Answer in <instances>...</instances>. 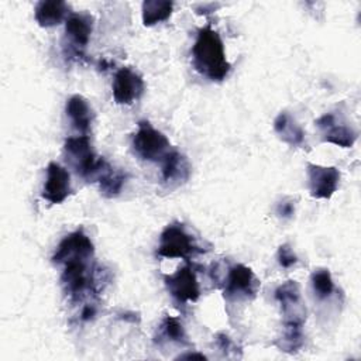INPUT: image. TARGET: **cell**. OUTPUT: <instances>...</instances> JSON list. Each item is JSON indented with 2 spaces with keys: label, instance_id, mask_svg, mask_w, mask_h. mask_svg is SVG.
Returning a JSON list of instances; mask_svg holds the SVG:
<instances>
[{
  "label": "cell",
  "instance_id": "cell-22",
  "mask_svg": "<svg viewBox=\"0 0 361 361\" xmlns=\"http://www.w3.org/2000/svg\"><path fill=\"white\" fill-rule=\"evenodd\" d=\"M276 345L285 353L298 351L303 345V323L283 322V331Z\"/></svg>",
  "mask_w": 361,
  "mask_h": 361
},
{
  "label": "cell",
  "instance_id": "cell-12",
  "mask_svg": "<svg viewBox=\"0 0 361 361\" xmlns=\"http://www.w3.org/2000/svg\"><path fill=\"white\" fill-rule=\"evenodd\" d=\"M307 179L310 195L316 199H329L338 188L340 171L334 166H322L309 164Z\"/></svg>",
  "mask_w": 361,
  "mask_h": 361
},
{
  "label": "cell",
  "instance_id": "cell-19",
  "mask_svg": "<svg viewBox=\"0 0 361 361\" xmlns=\"http://www.w3.org/2000/svg\"><path fill=\"white\" fill-rule=\"evenodd\" d=\"M158 344L162 343H173L185 345L188 344V337L185 333V329L182 323L172 316H165L158 327V336H157Z\"/></svg>",
  "mask_w": 361,
  "mask_h": 361
},
{
  "label": "cell",
  "instance_id": "cell-13",
  "mask_svg": "<svg viewBox=\"0 0 361 361\" xmlns=\"http://www.w3.org/2000/svg\"><path fill=\"white\" fill-rule=\"evenodd\" d=\"M69 172L58 162H49L47 166V179L42 188V197L49 203H62L71 193Z\"/></svg>",
  "mask_w": 361,
  "mask_h": 361
},
{
  "label": "cell",
  "instance_id": "cell-25",
  "mask_svg": "<svg viewBox=\"0 0 361 361\" xmlns=\"http://www.w3.org/2000/svg\"><path fill=\"white\" fill-rule=\"evenodd\" d=\"M275 212L281 219H290L295 214V202L290 197H285L276 203Z\"/></svg>",
  "mask_w": 361,
  "mask_h": 361
},
{
  "label": "cell",
  "instance_id": "cell-24",
  "mask_svg": "<svg viewBox=\"0 0 361 361\" xmlns=\"http://www.w3.org/2000/svg\"><path fill=\"white\" fill-rule=\"evenodd\" d=\"M276 258H278V262L282 268H290L293 267L296 262H298V257L296 254L293 252L292 247L289 244H282L279 248H278V252H276Z\"/></svg>",
  "mask_w": 361,
  "mask_h": 361
},
{
  "label": "cell",
  "instance_id": "cell-27",
  "mask_svg": "<svg viewBox=\"0 0 361 361\" xmlns=\"http://www.w3.org/2000/svg\"><path fill=\"white\" fill-rule=\"evenodd\" d=\"M96 305L93 303H86L83 307H82V312H80V319L83 322H87V320H92L94 316H96Z\"/></svg>",
  "mask_w": 361,
  "mask_h": 361
},
{
  "label": "cell",
  "instance_id": "cell-17",
  "mask_svg": "<svg viewBox=\"0 0 361 361\" xmlns=\"http://www.w3.org/2000/svg\"><path fill=\"white\" fill-rule=\"evenodd\" d=\"M274 130L279 135V138L290 147H302L305 144L303 128L288 111H281L275 117Z\"/></svg>",
  "mask_w": 361,
  "mask_h": 361
},
{
  "label": "cell",
  "instance_id": "cell-28",
  "mask_svg": "<svg viewBox=\"0 0 361 361\" xmlns=\"http://www.w3.org/2000/svg\"><path fill=\"white\" fill-rule=\"evenodd\" d=\"M182 358H200V360H204L206 357L203 354H185V355H180Z\"/></svg>",
  "mask_w": 361,
  "mask_h": 361
},
{
  "label": "cell",
  "instance_id": "cell-8",
  "mask_svg": "<svg viewBox=\"0 0 361 361\" xmlns=\"http://www.w3.org/2000/svg\"><path fill=\"white\" fill-rule=\"evenodd\" d=\"M165 285L171 296L179 303L196 302L200 296V288L192 267H180L175 274L165 275Z\"/></svg>",
  "mask_w": 361,
  "mask_h": 361
},
{
  "label": "cell",
  "instance_id": "cell-7",
  "mask_svg": "<svg viewBox=\"0 0 361 361\" xmlns=\"http://www.w3.org/2000/svg\"><path fill=\"white\" fill-rule=\"evenodd\" d=\"M94 254V245L92 240L85 234L82 228L75 230L65 235L58 244L52 262L65 264L71 259H92Z\"/></svg>",
  "mask_w": 361,
  "mask_h": 361
},
{
  "label": "cell",
  "instance_id": "cell-21",
  "mask_svg": "<svg viewBox=\"0 0 361 361\" xmlns=\"http://www.w3.org/2000/svg\"><path fill=\"white\" fill-rule=\"evenodd\" d=\"M126 180H127V173L120 169H114L110 165L97 179L99 189H100L102 195L106 197L118 196L126 185Z\"/></svg>",
  "mask_w": 361,
  "mask_h": 361
},
{
  "label": "cell",
  "instance_id": "cell-16",
  "mask_svg": "<svg viewBox=\"0 0 361 361\" xmlns=\"http://www.w3.org/2000/svg\"><path fill=\"white\" fill-rule=\"evenodd\" d=\"M65 111L72 126L82 134L87 135V131L90 130L93 121V110L89 102L80 94H73L66 100Z\"/></svg>",
  "mask_w": 361,
  "mask_h": 361
},
{
  "label": "cell",
  "instance_id": "cell-9",
  "mask_svg": "<svg viewBox=\"0 0 361 361\" xmlns=\"http://www.w3.org/2000/svg\"><path fill=\"white\" fill-rule=\"evenodd\" d=\"M316 127L322 133V138L326 142L338 145L341 148H350L357 140V131L347 126L344 121L337 120L336 114L326 113L314 121Z\"/></svg>",
  "mask_w": 361,
  "mask_h": 361
},
{
  "label": "cell",
  "instance_id": "cell-26",
  "mask_svg": "<svg viewBox=\"0 0 361 361\" xmlns=\"http://www.w3.org/2000/svg\"><path fill=\"white\" fill-rule=\"evenodd\" d=\"M216 345L219 347V350L224 351L226 354H228L230 351H235L237 350L234 341L226 333L216 334Z\"/></svg>",
  "mask_w": 361,
  "mask_h": 361
},
{
  "label": "cell",
  "instance_id": "cell-4",
  "mask_svg": "<svg viewBox=\"0 0 361 361\" xmlns=\"http://www.w3.org/2000/svg\"><path fill=\"white\" fill-rule=\"evenodd\" d=\"M203 250L197 245L193 235H190L180 223L168 224L159 237L157 254L164 258H185L189 259Z\"/></svg>",
  "mask_w": 361,
  "mask_h": 361
},
{
  "label": "cell",
  "instance_id": "cell-18",
  "mask_svg": "<svg viewBox=\"0 0 361 361\" xmlns=\"http://www.w3.org/2000/svg\"><path fill=\"white\" fill-rule=\"evenodd\" d=\"M68 13V4L65 1H38L34 10L35 21L41 27H54L58 25Z\"/></svg>",
  "mask_w": 361,
  "mask_h": 361
},
{
  "label": "cell",
  "instance_id": "cell-1",
  "mask_svg": "<svg viewBox=\"0 0 361 361\" xmlns=\"http://www.w3.org/2000/svg\"><path fill=\"white\" fill-rule=\"evenodd\" d=\"M195 69L204 78L220 82L227 78L231 65L226 58L223 41L216 30L206 25L197 31L192 47Z\"/></svg>",
  "mask_w": 361,
  "mask_h": 361
},
{
  "label": "cell",
  "instance_id": "cell-5",
  "mask_svg": "<svg viewBox=\"0 0 361 361\" xmlns=\"http://www.w3.org/2000/svg\"><path fill=\"white\" fill-rule=\"evenodd\" d=\"M134 152L145 161H162L169 152V140L148 121L138 123V128L133 135Z\"/></svg>",
  "mask_w": 361,
  "mask_h": 361
},
{
  "label": "cell",
  "instance_id": "cell-23",
  "mask_svg": "<svg viewBox=\"0 0 361 361\" xmlns=\"http://www.w3.org/2000/svg\"><path fill=\"white\" fill-rule=\"evenodd\" d=\"M310 281H312L313 292L319 299L329 298L334 290V282L329 269H324V268L316 269L312 274Z\"/></svg>",
  "mask_w": 361,
  "mask_h": 361
},
{
  "label": "cell",
  "instance_id": "cell-3",
  "mask_svg": "<svg viewBox=\"0 0 361 361\" xmlns=\"http://www.w3.org/2000/svg\"><path fill=\"white\" fill-rule=\"evenodd\" d=\"M89 262L90 259H71L63 264L61 283L72 300H82L97 288L99 282Z\"/></svg>",
  "mask_w": 361,
  "mask_h": 361
},
{
  "label": "cell",
  "instance_id": "cell-14",
  "mask_svg": "<svg viewBox=\"0 0 361 361\" xmlns=\"http://www.w3.org/2000/svg\"><path fill=\"white\" fill-rule=\"evenodd\" d=\"M93 30V18L85 13H72L65 23V32L69 39L71 52L75 56H82V49L89 44Z\"/></svg>",
  "mask_w": 361,
  "mask_h": 361
},
{
  "label": "cell",
  "instance_id": "cell-15",
  "mask_svg": "<svg viewBox=\"0 0 361 361\" xmlns=\"http://www.w3.org/2000/svg\"><path fill=\"white\" fill-rule=\"evenodd\" d=\"M162 180L169 188L185 183L190 176V164L179 151H169L162 159Z\"/></svg>",
  "mask_w": 361,
  "mask_h": 361
},
{
  "label": "cell",
  "instance_id": "cell-11",
  "mask_svg": "<svg viewBox=\"0 0 361 361\" xmlns=\"http://www.w3.org/2000/svg\"><path fill=\"white\" fill-rule=\"evenodd\" d=\"M145 85L142 78L131 68H121L113 80V97L118 104H131L141 97Z\"/></svg>",
  "mask_w": 361,
  "mask_h": 361
},
{
  "label": "cell",
  "instance_id": "cell-10",
  "mask_svg": "<svg viewBox=\"0 0 361 361\" xmlns=\"http://www.w3.org/2000/svg\"><path fill=\"white\" fill-rule=\"evenodd\" d=\"M275 299L281 305L283 322L305 323L306 307L303 305L299 285L295 281H286L275 290Z\"/></svg>",
  "mask_w": 361,
  "mask_h": 361
},
{
  "label": "cell",
  "instance_id": "cell-6",
  "mask_svg": "<svg viewBox=\"0 0 361 361\" xmlns=\"http://www.w3.org/2000/svg\"><path fill=\"white\" fill-rule=\"evenodd\" d=\"M258 286L259 283L251 268L243 264H235L226 275L224 296L233 300L251 299L255 296Z\"/></svg>",
  "mask_w": 361,
  "mask_h": 361
},
{
  "label": "cell",
  "instance_id": "cell-20",
  "mask_svg": "<svg viewBox=\"0 0 361 361\" xmlns=\"http://www.w3.org/2000/svg\"><path fill=\"white\" fill-rule=\"evenodd\" d=\"M173 8L172 1L147 0L142 3V23L147 27H152L171 17Z\"/></svg>",
  "mask_w": 361,
  "mask_h": 361
},
{
  "label": "cell",
  "instance_id": "cell-2",
  "mask_svg": "<svg viewBox=\"0 0 361 361\" xmlns=\"http://www.w3.org/2000/svg\"><path fill=\"white\" fill-rule=\"evenodd\" d=\"M63 151L75 171L87 180L99 179L110 165L104 158L97 157L92 149L90 140L86 134L69 137L65 140Z\"/></svg>",
  "mask_w": 361,
  "mask_h": 361
}]
</instances>
